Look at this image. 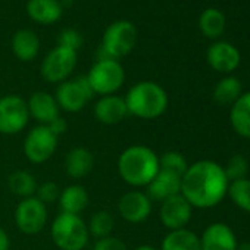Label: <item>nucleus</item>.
<instances>
[{"label":"nucleus","instance_id":"nucleus-27","mask_svg":"<svg viewBox=\"0 0 250 250\" xmlns=\"http://www.w3.org/2000/svg\"><path fill=\"white\" fill-rule=\"evenodd\" d=\"M115 227V219L112 216V213L106 212V210H99L96 212L91 219L90 224L87 225L88 228V234H91L93 237H96L97 240L109 237L112 234V229Z\"/></svg>","mask_w":250,"mask_h":250},{"label":"nucleus","instance_id":"nucleus-29","mask_svg":"<svg viewBox=\"0 0 250 250\" xmlns=\"http://www.w3.org/2000/svg\"><path fill=\"white\" fill-rule=\"evenodd\" d=\"M228 193L232 202L243 210L250 213V180L241 178L228 184Z\"/></svg>","mask_w":250,"mask_h":250},{"label":"nucleus","instance_id":"nucleus-14","mask_svg":"<svg viewBox=\"0 0 250 250\" xmlns=\"http://www.w3.org/2000/svg\"><path fill=\"white\" fill-rule=\"evenodd\" d=\"M128 115V107L125 99L119 96H103L94 106V116L104 125H115L125 119Z\"/></svg>","mask_w":250,"mask_h":250},{"label":"nucleus","instance_id":"nucleus-38","mask_svg":"<svg viewBox=\"0 0 250 250\" xmlns=\"http://www.w3.org/2000/svg\"><path fill=\"white\" fill-rule=\"evenodd\" d=\"M134 250H156L153 246H150V244H143V246H139V247H136Z\"/></svg>","mask_w":250,"mask_h":250},{"label":"nucleus","instance_id":"nucleus-32","mask_svg":"<svg viewBox=\"0 0 250 250\" xmlns=\"http://www.w3.org/2000/svg\"><path fill=\"white\" fill-rule=\"evenodd\" d=\"M36 194H37L36 197H37L42 203H44V205L47 206V205H50V203L59 200L61 190H59V187H58L56 183L47 181V183H43L42 186L37 187Z\"/></svg>","mask_w":250,"mask_h":250},{"label":"nucleus","instance_id":"nucleus-25","mask_svg":"<svg viewBox=\"0 0 250 250\" xmlns=\"http://www.w3.org/2000/svg\"><path fill=\"white\" fill-rule=\"evenodd\" d=\"M9 190L20 196V197H33V194L37 190V183L33 174H30L28 171H17L9 177L8 181Z\"/></svg>","mask_w":250,"mask_h":250},{"label":"nucleus","instance_id":"nucleus-13","mask_svg":"<svg viewBox=\"0 0 250 250\" xmlns=\"http://www.w3.org/2000/svg\"><path fill=\"white\" fill-rule=\"evenodd\" d=\"M191 208L193 206L186 200L181 193L175 194L162 202L159 213L161 221L171 231L183 229L191 218Z\"/></svg>","mask_w":250,"mask_h":250},{"label":"nucleus","instance_id":"nucleus-19","mask_svg":"<svg viewBox=\"0 0 250 250\" xmlns=\"http://www.w3.org/2000/svg\"><path fill=\"white\" fill-rule=\"evenodd\" d=\"M94 167V156L85 147H74L65 158V169L71 178H84Z\"/></svg>","mask_w":250,"mask_h":250},{"label":"nucleus","instance_id":"nucleus-4","mask_svg":"<svg viewBox=\"0 0 250 250\" xmlns=\"http://www.w3.org/2000/svg\"><path fill=\"white\" fill-rule=\"evenodd\" d=\"M52 238L61 250H83L88 243V228L80 215L59 213L52 222Z\"/></svg>","mask_w":250,"mask_h":250},{"label":"nucleus","instance_id":"nucleus-35","mask_svg":"<svg viewBox=\"0 0 250 250\" xmlns=\"http://www.w3.org/2000/svg\"><path fill=\"white\" fill-rule=\"evenodd\" d=\"M47 127L50 128V131L55 134V136H62V134H65L66 133V130H68V124H66V121L63 119V118H61V116H58L56 119H53Z\"/></svg>","mask_w":250,"mask_h":250},{"label":"nucleus","instance_id":"nucleus-15","mask_svg":"<svg viewBox=\"0 0 250 250\" xmlns=\"http://www.w3.org/2000/svg\"><path fill=\"white\" fill-rule=\"evenodd\" d=\"M202 250H235L237 240L232 229L225 224L209 225L200 238Z\"/></svg>","mask_w":250,"mask_h":250},{"label":"nucleus","instance_id":"nucleus-12","mask_svg":"<svg viewBox=\"0 0 250 250\" xmlns=\"http://www.w3.org/2000/svg\"><path fill=\"white\" fill-rule=\"evenodd\" d=\"M118 210L127 222L139 224L149 218L152 212V200L143 191L131 190L119 199Z\"/></svg>","mask_w":250,"mask_h":250},{"label":"nucleus","instance_id":"nucleus-16","mask_svg":"<svg viewBox=\"0 0 250 250\" xmlns=\"http://www.w3.org/2000/svg\"><path fill=\"white\" fill-rule=\"evenodd\" d=\"M27 104L30 116L37 119L40 125H49L53 119L59 116V104L56 99L46 91L34 93L27 102Z\"/></svg>","mask_w":250,"mask_h":250},{"label":"nucleus","instance_id":"nucleus-22","mask_svg":"<svg viewBox=\"0 0 250 250\" xmlns=\"http://www.w3.org/2000/svg\"><path fill=\"white\" fill-rule=\"evenodd\" d=\"M40 49V42L37 34L30 30H20L12 39V50L21 61H33Z\"/></svg>","mask_w":250,"mask_h":250},{"label":"nucleus","instance_id":"nucleus-2","mask_svg":"<svg viewBox=\"0 0 250 250\" xmlns=\"http://www.w3.org/2000/svg\"><path fill=\"white\" fill-rule=\"evenodd\" d=\"M118 172L133 187L149 186L159 172V158L147 146H130L119 155Z\"/></svg>","mask_w":250,"mask_h":250},{"label":"nucleus","instance_id":"nucleus-5","mask_svg":"<svg viewBox=\"0 0 250 250\" xmlns=\"http://www.w3.org/2000/svg\"><path fill=\"white\" fill-rule=\"evenodd\" d=\"M137 42V30L128 21L113 22L103 34V59H115L128 55ZM102 61V59H100Z\"/></svg>","mask_w":250,"mask_h":250},{"label":"nucleus","instance_id":"nucleus-18","mask_svg":"<svg viewBox=\"0 0 250 250\" xmlns=\"http://www.w3.org/2000/svg\"><path fill=\"white\" fill-rule=\"evenodd\" d=\"M147 187H149L150 200L153 199V200L164 202L181 193V177L159 169L158 175L150 181Z\"/></svg>","mask_w":250,"mask_h":250},{"label":"nucleus","instance_id":"nucleus-9","mask_svg":"<svg viewBox=\"0 0 250 250\" xmlns=\"http://www.w3.org/2000/svg\"><path fill=\"white\" fill-rule=\"evenodd\" d=\"M93 90L87 81V77H78L72 81H63L56 90V102L59 107L66 112H80L88 100L93 97Z\"/></svg>","mask_w":250,"mask_h":250},{"label":"nucleus","instance_id":"nucleus-21","mask_svg":"<svg viewBox=\"0 0 250 250\" xmlns=\"http://www.w3.org/2000/svg\"><path fill=\"white\" fill-rule=\"evenodd\" d=\"M28 15L40 24H53L62 15V5L58 0H30Z\"/></svg>","mask_w":250,"mask_h":250},{"label":"nucleus","instance_id":"nucleus-26","mask_svg":"<svg viewBox=\"0 0 250 250\" xmlns=\"http://www.w3.org/2000/svg\"><path fill=\"white\" fill-rule=\"evenodd\" d=\"M241 96V84L237 78L228 77L219 81L213 90V99L219 104H231L235 103Z\"/></svg>","mask_w":250,"mask_h":250},{"label":"nucleus","instance_id":"nucleus-28","mask_svg":"<svg viewBox=\"0 0 250 250\" xmlns=\"http://www.w3.org/2000/svg\"><path fill=\"white\" fill-rule=\"evenodd\" d=\"M225 28V17L218 9H206L200 17V30L208 37H218Z\"/></svg>","mask_w":250,"mask_h":250},{"label":"nucleus","instance_id":"nucleus-31","mask_svg":"<svg viewBox=\"0 0 250 250\" xmlns=\"http://www.w3.org/2000/svg\"><path fill=\"white\" fill-rule=\"evenodd\" d=\"M247 169H249L247 159L243 155H234L227 162V167L224 168V174H225L228 183H232V181L244 178L247 174Z\"/></svg>","mask_w":250,"mask_h":250},{"label":"nucleus","instance_id":"nucleus-8","mask_svg":"<svg viewBox=\"0 0 250 250\" xmlns=\"http://www.w3.org/2000/svg\"><path fill=\"white\" fill-rule=\"evenodd\" d=\"M58 147V136H55L47 125H37L25 137L24 153L33 164H44L49 161Z\"/></svg>","mask_w":250,"mask_h":250},{"label":"nucleus","instance_id":"nucleus-24","mask_svg":"<svg viewBox=\"0 0 250 250\" xmlns=\"http://www.w3.org/2000/svg\"><path fill=\"white\" fill-rule=\"evenodd\" d=\"M231 124L240 136L250 137V93L240 96L234 103L231 110Z\"/></svg>","mask_w":250,"mask_h":250},{"label":"nucleus","instance_id":"nucleus-1","mask_svg":"<svg viewBox=\"0 0 250 250\" xmlns=\"http://www.w3.org/2000/svg\"><path fill=\"white\" fill-rule=\"evenodd\" d=\"M228 180L224 168L212 161H200L190 165L181 178V194L196 208L218 205L228 191Z\"/></svg>","mask_w":250,"mask_h":250},{"label":"nucleus","instance_id":"nucleus-17","mask_svg":"<svg viewBox=\"0 0 250 250\" xmlns=\"http://www.w3.org/2000/svg\"><path fill=\"white\" fill-rule=\"evenodd\" d=\"M208 62L215 71L231 72L240 63V53L228 43H215L208 50Z\"/></svg>","mask_w":250,"mask_h":250},{"label":"nucleus","instance_id":"nucleus-7","mask_svg":"<svg viewBox=\"0 0 250 250\" xmlns=\"http://www.w3.org/2000/svg\"><path fill=\"white\" fill-rule=\"evenodd\" d=\"M30 112L27 102L15 94L0 99V134H18L28 124Z\"/></svg>","mask_w":250,"mask_h":250},{"label":"nucleus","instance_id":"nucleus-20","mask_svg":"<svg viewBox=\"0 0 250 250\" xmlns=\"http://www.w3.org/2000/svg\"><path fill=\"white\" fill-rule=\"evenodd\" d=\"M88 193L87 190L80 184L68 186L59 196V206L62 212L80 215L88 205Z\"/></svg>","mask_w":250,"mask_h":250},{"label":"nucleus","instance_id":"nucleus-33","mask_svg":"<svg viewBox=\"0 0 250 250\" xmlns=\"http://www.w3.org/2000/svg\"><path fill=\"white\" fill-rule=\"evenodd\" d=\"M59 46L77 52V49L81 46V36L75 30H65L59 36Z\"/></svg>","mask_w":250,"mask_h":250},{"label":"nucleus","instance_id":"nucleus-11","mask_svg":"<svg viewBox=\"0 0 250 250\" xmlns=\"http://www.w3.org/2000/svg\"><path fill=\"white\" fill-rule=\"evenodd\" d=\"M77 65V52L58 46L43 61L42 75L49 83H63Z\"/></svg>","mask_w":250,"mask_h":250},{"label":"nucleus","instance_id":"nucleus-36","mask_svg":"<svg viewBox=\"0 0 250 250\" xmlns=\"http://www.w3.org/2000/svg\"><path fill=\"white\" fill-rule=\"evenodd\" d=\"M9 246H11L9 235L2 227H0V250H9Z\"/></svg>","mask_w":250,"mask_h":250},{"label":"nucleus","instance_id":"nucleus-23","mask_svg":"<svg viewBox=\"0 0 250 250\" xmlns=\"http://www.w3.org/2000/svg\"><path fill=\"white\" fill-rule=\"evenodd\" d=\"M161 250H202L200 238L190 229L171 231L162 241Z\"/></svg>","mask_w":250,"mask_h":250},{"label":"nucleus","instance_id":"nucleus-3","mask_svg":"<svg viewBox=\"0 0 250 250\" xmlns=\"http://www.w3.org/2000/svg\"><path fill=\"white\" fill-rule=\"evenodd\" d=\"M128 113L142 119L159 118L168 107L167 91L156 83L143 81L130 88L125 96Z\"/></svg>","mask_w":250,"mask_h":250},{"label":"nucleus","instance_id":"nucleus-37","mask_svg":"<svg viewBox=\"0 0 250 250\" xmlns=\"http://www.w3.org/2000/svg\"><path fill=\"white\" fill-rule=\"evenodd\" d=\"M235 250H250V241H244V243L237 244Z\"/></svg>","mask_w":250,"mask_h":250},{"label":"nucleus","instance_id":"nucleus-10","mask_svg":"<svg viewBox=\"0 0 250 250\" xmlns=\"http://www.w3.org/2000/svg\"><path fill=\"white\" fill-rule=\"evenodd\" d=\"M15 222L24 234H39L47 224V206L37 197H27L17 206Z\"/></svg>","mask_w":250,"mask_h":250},{"label":"nucleus","instance_id":"nucleus-6","mask_svg":"<svg viewBox=\"0 0 250 250\" xmlns=\"http://www.w3.org/2000/svg\"><path fill=\"white\" fill-rule=\"evenodd\" d=\"M125 80L124 68L115 59H102L93 65L87 75V81L93 93L110 96L118 91Z\"/></svg>","mask_w":250,"mask_h":250},{"label":"nucleus","instance_id":"nucleus-30","mask_svg":"<svg viewBox=\"0 0 250 250\" xmlns=\"http://www.w3.org/2000/svg\"><path fill=\"white\" fill-rule=\"evenodd\" d=\"M187 168H188L187 161L180 152H167L159 158V169L161 171H167V172H171V174L183 178Z\"/></svg>","mask_w":250,"mask_h":250},{"label":"nucleus","instance_id":"nucleus-34","mask_svg":"<svg viewBox=\"0 0 250 250\" xmlns=\"http://www.w3.org/2000/svg\"><path fill=\"white\" fill-rule=\"evenodd\" d=\"M93 250H128V249L122 240L109 235V237L97 240Z\"/></svg>","mask_w":250,"mask_h":250}]
</instances>
